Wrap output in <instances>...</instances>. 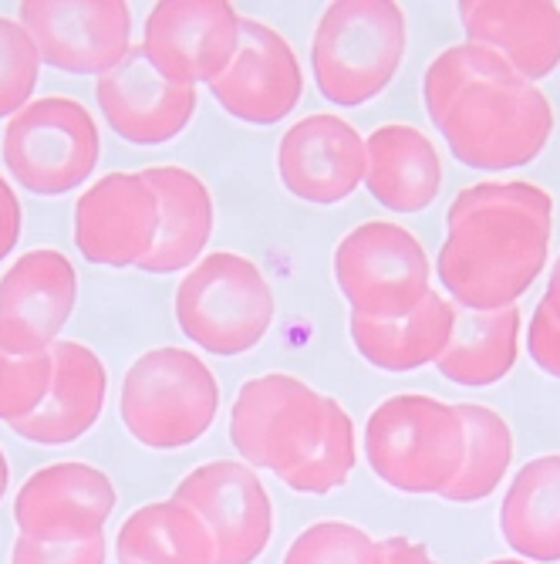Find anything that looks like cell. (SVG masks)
<instances>
[{
    "label": "cell",
    "mask_w": 560,
    "mask_h": 564,
    "mask_svg": "<svg viewBox=\"0 0 560 564\" xmlns=\"http://www.w3.org/2000/svg\"><path fill=\"white\" fill-rule=\"evenodd\" d=\"M520 355V307L470 312L455 304V325L436 369L452 386L486 389L514 372Z\"/></svg>",
    "instance_id": "cell-24"
},
{
    "label": "cell",
    "mask_w": 560,
    "mask_h": 564,
    "mask_svg": "<svg viewBox=\"0 0 560 564\" xmlns=\"http://www.w3.org/2000/svg\"><path fill=\"white\" fill-rule=\"evenodd\" d=\"M220 413V386L210 366L186 348H152L129 366L119 416L149 449H183L207 436Z\"/></svg>",
    "instance_id": "cell-7"
},
{
    "label": "cell",
    "mask_w": 560,
    "mask_h": 564,
    "mask_svg": "<svg viewBox=\"0 0 560 564\" xmlns=\"http://www.w3.org/2000/svg\"><path fill=\"white\" fill-rule=\"evenodd\" d=\"M284 564H378V541L359 524L318 521L290 541Z\"/></svg>",
    "instance_id": "cell-29"
},
{
    "label": "cell",
    "mask_w": 560,
    "mask_h": 564,
    "mask_svg": "<svg viewBox=\"0 0 560 564\" xmlns=\"http://www.w3.org/2000/svg\"><path fill=\"white\" fill-rule=\"evenodd\" d=\"M527 355L543 376L560 379V318L550 312L543 297L527 325Z\"/></svg>",
    "instance_id": "cell-32"
},
{
    "label": "cell",
    "mask_w": 560,
    "mask_h": 564,
    "mask_svg": "<svg viewBox=\"0 0 560 564\" xmlns=\"http://www.w3.org/2000/svg\"><path fill=\"white\" fill-rule=\"evenodd\" d=\"M55 362L51 348L37 355H8L0 348V420L8 426L37 413V405L47 399Z\"/></svg>",
    "instance_id": "cell-30"
},
{
    "label": "cell",
    "mask_w": 560,
    "mask_h": 564,
    "mask_svg": "<svg viewBox=\"0 0 560 564\" xmlns=\"http://www.w3.org/2000/svg\"><path fill=\"white\" fill-rule=\"evenodd\" d=\"M160 199V234L142 258L145 274H176L202 261L213 237V193L193 170L163 163L142 170Z\"/></svg>",
    "instance_id": "cell-21"
},
{
    "label": "cell",
    "mask_w": 560,
    "mask_h": 564,
    "mask_svg": "<svg viewBox=\"0 0 560 564\" xmlns=\"http://www.w3.org/2000/svg\"><path fill=\"white\" fill-rule=\"evenodd\" d=\"M41 51L21 21L0 14V119H14L41 82Z\"/></svg>",
    "instance_id": "cell-28"
},
{
    "label": "cell",
    "mask_w": 560,
    "mask_h": 564,
    "mask_svg": "<svg viewBox=\"0 0 560 564\" xmlns=\"http://www.w3.org/2000/svg\"><path fill=\"white\" fill-rule=\"evenodd\" d=\"M8 490H11V464H8L4 449H0V500L8 497Z\"/></svg>",
    "instance_id": "cell-36"
},
{
    "label": "cell",
    "mask_w": 560,
    "mask_h": 564,
    "mask_svg": "<svg viewBox=\"0 0 560 564\" xmlns=\"http://www.w3.org/2000/svg\"><path fill=\"white\" fill-rule=\"evenodd\" d=\"M160 234V199L142 173H109L75 203V247L98 268H139Z\"/></svg>",
    "instance_id": "cell-15"
},
{
    "label": "cell",
    "mask_w": 560,
    "mask_h": 564,
    "mask_svg": "<svg viewBox=\"0 0 560 564\" xmlns=\"http://www.w3.org/2000/svg\"><path fill=\"white\" fill-rule=\"evenodd\" d=\"M553 240V196L527 180L460 189L446 214L439 281L470 312L514 307L543 274Z\"/></svg>",
    "instance_id": "cell-2"
},
{
    "label": "cell",
    "mask_w": 560,
    "mask_h": 564,
    "mask_svg": "<svg viewBox=\"0 0 560 564\" xmlns=\"http://www.w3.org/2000/svg\"><path fill=\"white\" fill-rule=\"evenodd\" d=\"M145 55L183 85H213L240 47V14L230 0H163L145 18Z\"/></svg>",
    "instance_id": "cell-12"
},
{
    "label": "cell",
    "mask_w": 560,
    "mask_h": 564,
    "mask_svg": "<svg viewBox=\"0 0 560 564\" xmlns=\"http://www.w3.org/2000/svg\"><path fill=\"white\" fill-rule=\"evenodd\" d=\"M18 21L41 58L68 75H106L132 51L125 0H24Z\"/></svg>",
    "instance_id": "cell-10"
},
{
    "label": "cell",
    "mask_w": 560,
    "mask_h": 564,
    "mask_svg": "<svg viewBox=\"0 0 560 564\" xmlns=\"http://www.w3.org/2000/svg\"><path fill=\"white\" fill-rule=\"evenodd\" d=\"M455 325V304L446 301L439 291H432L416 312L402 318H362L351 315L348 332L359 355L372 369L382 372H416L426 366H436L439 355L446 351Z\"/></svg>",
    "instance_id": "cell-23"
},
{
    "label": "cell",
    "mask_w": 560,
    "mask_h": 564,
    "mask_svg": "<svg viewBox=\"0 0 560 564\" xmlns=\"http://www.w3.org/2000/svg\"><path fill=\"white\" fill-rule=\"evenodd\" d=\"M365 186L388 214H422L442 189V160L436 142L416 126L388 122L369 139Z\"/></svg>",
    "instance_id": "cell-22"
},
{
    "label": "cell",
    "mask_w": 560,
    "mask_h": 564,
    "mask_svg": "<svg viewBox=\"0 0 560 564\" xmlns=\"http://www.w3.org/2000/svg\"><path fill=\"white\" fill-rule=\"evenodd\" d=\"M11 564H106V538L68 541V544H44L21 538L11 547Z\"/></svg>",
    "instance_id": "cell-31"
},
{
    "label": "cell",
    "mask_w": 560,
    "mask_h": 564,
    "mask_svg": "<svg viewBox=\"0 0 560 564\" xmlns=\"http://www.w3.org/2000/svg\"><path fill=\"white\" fill-rule=\"evenodd\" d=\"M372 474L398 494H446L466 459L460 409L426 392L382 399L365 423Z\"/></svg>",
    "instance_id": "cell-4"
},
{
    "label": "cell",
    "mask_w": 560,
    "mask_h": 564,
    "mask_svg": "<svg viewBox=\"0 0 560 564\" xmlns=\"http://www.w3.org/2000/svg\"><path fill=\"white\" fill-rule=\"evenodd\" d=\"M369 149L362 132L334 112L297 119L277 145L284 189L315 207H334L365 183Z\"/></svg>",
    "instance_id": "cell-16"
},
{
    "label": "cell",
    "mask_w": 560,
    "mask_h": 564,
    "mask_svg": "<svg viewBox=\"0 0 560 564\" xmlns=\"http://www.w3.org/2000/svg\"><path fill=\"white\" fill-rule=\"evenodd\" d=\"M466 426V459L463 470L442 494L452 503H480L503 484L506 470L514 464V433L506 420L490 405L460 402L455 405Z\"/></svg>",
    "instance_id": "cell-27"
},
{
    "label": "cell",
    "mask_w": 560,
    "mask_h": 564,
    "mask_svg": "<svg viewBox=\"0 0 560 564\" xmlns=\"http://www.w3.org/2000/svg\"><path fill=\"white\" fill-rule=\"evenodd\" d=\"M21 227H24V210L21 199L11 189V183L0 176V264L11 258V250L21 240Z\"/></svg>",
    "instance_id": "cell-33"
},
{
    "label": "cell",
    "mask_w": 560,
    "mask_h": 564,
    "mask_svg": "<svg viewBox=\"0 0 560 564\" xmlns=\"http://www.w3.org/2000/svg\"><path fill=\"white\" fill-rule=\"evenodd\" d=\"M378 564H436V557L422 541L392 534V538L378 541Z\"/></svg>",
    "instance_id": "cell-34"
},
{
    "label": "cell",
    "mask_w": 560,
    "mask_h": 564,
    "mask_svg": "<svg viewBox=\"0 0 560 564\" xmlns=\"http://www.w3.org/2000/svg\"><path fill=\"white\" fill-rule=\"evenodd\" d=\"M95 98L109 129L132 145L173 142L193 122L199 101L196 85L166 78L142 44L98 78Z\"/></svg>",
    "instance_id": "cell-18"
},
{
    "label": "cell",
    "mask_w": 560,
    "mask_h": 564,
    "mask_svg": "<svg viewBox=\"0 0 560 564\" xmlns=\"http://www.w3.org/2000/svg\"><path fill=\"white\" fill-rule=\"evenodd\" d=\"M210 91L237 122L277 126L297 109L304 95V72L284 34L264 21L240 18V47Z\"/></svg>",
    "instance_id": "cell-17"
},
{
    "label": "cell",
    "mask_w": 560,
    "mask_h": 564,
    "mask_svg": "<svg viewBox=\"0 0 560 564\" xmlns=\"http://www.w3.org/2000/svg\"><path fill=\"white\" fill-rule=\"evenodd\" d=\"M422 101L452 156L480 173L530 166L557 129L547 91L473 41L452 44L429 62Z\"/></svg>",
    "instance_id": "cell-1"
},
{
    "label": "cell",
    "mask_w": 560,
    "mask_h": 564,
    "mask_svg": "<svg viewBox=\"0 0 560 564\" xmlns=\"http://www.w3.org/2000/svg\"><path fill=\"white\" fill-rule=\"evenodd\" d=\"M176 325L202 351L237 358L257 348L274 325V288L261 264L237 250L202 253L176 288Z\"/></svg>",
    "instance_id": "cell-6"
},
{
    "label": "cell",
    "mask_w": 560,
    "mask_h": 564,
    "mask_svg": "<svg viewBox=\"0 0 560 564\" xmlns=\"http://www.w3.org/2000/svg\"><path fill=\"white\" fill-rule=\"evenodd\" d=\"M78 301L75 264L55 247H34L0 278V348L8 355L47 351Z\"/></svg>",
    "instance_id": "cell-13"
},
{
    "label": "cell",
    "mask_w": 560,
    "mask_h": 564,
    "mask_svg": "<svg viewBox=\"0 0 560 564\" xmlns=\"http://www.w3.org/2000/svg\"><path fill=\"white\" fill-rule=\"evenodd\" d=\"M499 534L524 561H560V453L517 470L499 503Z\"/></svg>",
    "instance_id": "cell-25"
},
{
    "label": "cell",
    "mask_w": 560,
    "mask_h": 564,
    "mask_svg": "<svg viewBox=\"0 0 560 564\" xmlns=\"http://www.w3.org/2000/svg\"><path fill=\"white\" fill-rule=\"evenodd\" d=\"M119 564H217L210 528L183 500H152L122 521Z\"/></svg>",
    "instance_id": "cell-26"
},
{
    "label": "cell",
    "mask_w": 560,
    "mask_h": 564,
    "mask_svg": "<svg viewBox=\"0 0 560 564\" xmlns=\"http://www.w3.org/2000/svg\"><path fill=\"white\" fill-rule=\"evenodd\" d=\"M230 440L253 470L277 474L290 490L325 497L351 480L359 436L348 409L297 376L246 379L230 409Z\"/></svg>",
    "instance_id": "cell-3"
},
{
    "label": "cell",
    "mask_w": 560,
    "mask_h": 564,
    "mask_svg": "<svg viewBox=\"0 0 560 564\" xmlns=\"http://www.w3.org/2000/svg\"><path fill=\"white\" fill-rule=\"evenodd\" d=\"M409 24L395 0H334L311 41V75L338 109H359L378 98L398 75Z\"/></svg>",
    "instance_id": "cell-5"
},
{
    "label": "cell",
    "mask_w": 560,
    "mask_h": 564,
    "mask_svg": "<svg viewBox=\"0 0 560 564\" xmlns=\"http://www.w3.org/2000/svg\"><path fill=\"white\" fill-rule=\"evenodd\" d=\"M51 362H55V376H51L47 399L37 405V413L14 423L11 430L37 446H68L101 420L109 372L101 366L98 351L68 338L51 345Z\"/></svg>",
    "instance_id": "cell-20"
},
{
    "label": "cell",
    "mask_w": 560,
    "mask_h": 564,
    "mask_svg": "<svg viewBox=\"0 0 560 564\" xmlns=\"http://www.w3.org/2000/svg\"><path fill=\"white\" fill-rule=\"evenodd\" d=\"M210 528L217 564H253L271 544L274 507L257 470L237 459H210L189 470L176 494Z\"/></svg>",
    "instance_id": "cell-11"
},
{
    "label": "cell",
    "mask_w": 560,
    "mask_h": 564,
    "mask_svg": "<svg viewBox=\"0 0 560 564\" xmlns=\"http://www.w3.org/2000/svg\"><path fill=\"white\" fill-rule=\"evenodd\" d=\"M334 281L362 318H402L432 294V268L422 240L402 224L369 220L334 247Z\"/></svg>",
    "instance_id": "cell-8"
},
{
    "label": "cell",
    "mask_w": 560,
    "mask_h": 564,
    "mask_svg": "<svg viewBox=\"0 0 560 564\" xmlns=\"http://www.w3.org/2000/svg\"><path fill=\"white\" fill-rule=\"evenodd\" d=\"M460 21L466 41L493 47L534 85L560 68V4L553 0H463Z\"/></svg>",
    "instance_id": "cell-19"
},
{
    "label": "cell",
    "mask_w": 560,
    "mask_h": 564,
    "mask_svg": "<svg viewBox=\"0 0 560 564\" xmlns=\"http://www.w3.org/2000/svg\"><path fill=\"white\" fill-rule=\"evenodd\" d=\"M116 510V487L81 459H62L31 474L14 497V524L21 538L68 544L98 538Z\"/></svg>",
    "instance_id": "cell-14"
},
{
    "label": "cell",
    "mask_w": 560,
    "mask_h": 564,
    "mask_svg": "<svg viewBox=\"0 0 560 564\" xmlns=\"http://www.w3.org/2000/svg\"><path fill=\"white\" fill-rule=\"evenodd\" d=\"M486 564H530L524 557H496V561H486Z\"/></svg>",
    "instance_id": "cell-37"
},
{
    "label": "cell",
    "mask_w": 560,
    "mask_h": 564,
    "mask_svg": "<svg viewBox=\"0 0 560 564\" xmlns=\"http://www.w3.org/2000/svg\"><path fill=\"white\" fill-rule=\"evenodd\" d=\"M0 156L11 176L37 196H65L78 189L98 166L101 135L78 98H31L4 126Z\"/></svg>",
    "instance_id": "cell-9"
},
{
    "label": "cell",
    "mask_w": 560,
    "mask_h": 564,
    "mask_svg": "<svg viewBox=\"0 0 560 564\" xmlns=\"http://www.w3.org/2000/svg\"><path fill=\"white\" fill-rule=\"evenodd\" d=\"M543 301H547L550 312L560 318V253H557V261H553V268H550V281H547V294H543Z\"/></svg>",
    "instance_id": "cell-35"
}]
</instances>
